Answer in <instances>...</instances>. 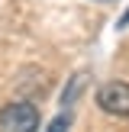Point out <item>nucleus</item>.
I'll return each instance as SVG.
<instances>
[{"mask_svg": "<svg viewBox=\"0 0 129 132\" xmlns=\"http://www.w3.org/2000/svg\"><path fill=\"white\" fill-rule=\"evenodd\" d=\"M0 132H39V110L26 100L6 103L0 110Z\"/></svg>", "mask_w": 129, "mask_h": 132, "instance_id": "nucleus-1", "label": "nucleus"}, {"mask_svg": "<svg viewBox=\"0 0 129 132\" xmlns=\"http://www.w3.org/2000/svg\"><path fill=\"white\" fill-rule=\"evenodd\" d=\"M97 106L110 116H129V84L126 81H107L97 90Z\"/></svg>", "mask_w": 129, "mask_h": 132, "instance_id": "nucleus-2", "label": "nucleus"}, {"mask_svg": "<svg viewBox=\"0 0 129 132\" xmlns=\"http://www.w3.org/2000/svg\"><path fill=\"white\" fill-rule=\"evenodd\" d=\"M68 126H71V116H68V113H61V116H58V119L49 126V132H68Z\"/></svg>", "mask_w": 129, "mask_h": 132, "instance_id": "nucleus-3", "label": "nucleus"}, {"mask_svg": "<svg viewBox=\"0 0 129 132\" xmlns=\"http://www.w3.org/2000/svg\"><path fill=\"white\" fill-rule=\"evenodd\" d=\"M100 3H110V0H100Z\"/></svg>", "mask_w": 129, "mask_h": 132, "instance_id": "nucleus-4", "label": "nucleus"}]
</instances>
